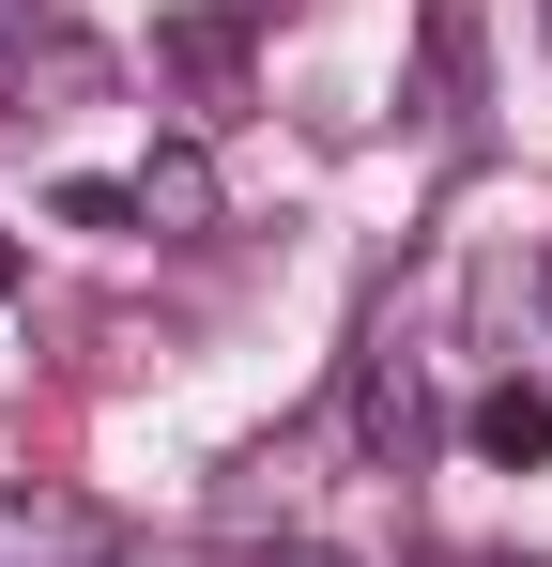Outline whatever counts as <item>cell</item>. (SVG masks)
<instances>
[{
  "label": "cell",
  "instance_id": "5",
  "mask_svg": "<svg viewBox=\"0 0 552 567\" xmlns=\"http://www.w3.org/2000/svg\"><path fill=\"white\" fill-rule=\"evenodd\" d=\"M139 230H170V246H200V230H215V154H200V138L139 154Z\"/></svg>",
  "mask_w": 552,
  "mask_h": 567
},
{
  "label": "cell",
  "instance_id": "13",
  "mask_svg": "<svg viewBox=\"0 0 552 567\" xmlns=\"http://www.w3.org/2000/svg\"><path fill=\"white\" fill-rule=\"evenodd\" d=\"M538 307H552V261H538Z\"/></svg>",
  "mask_w": 552,
  "mask_h": 567
},
{
  "label": "cell",
  "instance_id": "11",
  "mask_svg": "<svg viewBox=\"0 0 552 567\" xmlns=\"http://www.w3.org/2000/svg\"><path fill=\"white\" fill-rule=\"evenodd\" d=\"M262 567H323V553H262Z\"/></svg>",
  "mask_w": 552,
  "mask_h": 567
},
{
  "label": "cell",
  "instance_id": "7",
  "mask_svg": "<svg viewBox=\"0 0 552 567\" xmlns=\"http://www.w3.org/2000/svg\"><path fill=\"white\" fill-rule=\"evenodd\" d=\"M430 107H476V0H430Z\"/></svg>",
  "mask_w": 552,
  "mask_h": 567
},
{
  "label": "cell",
  "instance_id": "14",
  "mask_svg": "<svg viewBox=\"0 0 552 567\" xmlns=\"http://www.w3.org/2000/svg\"><path fill=\"white\" fill-rule=\"evenodd\" d=\"M491 567H522V553H491Z\"/></svg>",
  "mask_w": 552,
  "mask_h": 567
},
{
  "label": "cell",
  "instance_id": "2",
  "mask_svg": "<svg viewBox=\"0 0 552 567\" xmlns=\"http://www.w3.org/2000/svg\"><path fill=\"white\" fill-rule=\"evenodd\" d=\"M338 414H354V445H368L384 475H415V461H430V369H415L399 307H368V338H354V399H338Z\"/></svg>",
  "mask_w": 552,
  "mask_h": 567
},
{
  "label": "cell",
  "instance_id": "8",
  "mask_svg": "<svg viewBox=\"0 0 552 567\" xmlns=\"http://www.w3.org/2000/svg\"><path fill=\"white\" fill-rule=\"evenodd\" d=\"M47 215H62V230H139V185H108V169H62V185H47Z\"/></svg>",
  "mask_w": 552,
  "mask_h": 567
},
{
  "label": "cell",
  "instance_id": "4",
  "mask_svg": "<svg viewBox=\"0 0 552 567\" xmlns=\"http://www.w3.org/2000/svg\"><path fill=\"white\" fill-rule=\"evenodd\" d=\"M154 62L200 93V123H231V107H246V31H231V16H170V31H154Z\"/></svg>",
  "mask_w": 552,
  "mask_h": 567
},
{
  "label": "cell",
  "instance_id": "1",
  "mask_svg": "<svg viewBox=\"0 0 552 567\" xmlns=\"http://www.w3.org/2000/svg\"><path fill=\"white\" fill-rule=\"evenodd\" d=\"M123 506L78 475H0V567H123Z\"/></svg>",
  "mask_w": 552,
  "mask_h": 567
},
{
  "label": "cell",
  "instance_id": "12",
  "mask_svg": "<svg viewBox=\"0 0 552 567\" xmlns=\"http://www.w3.org/2000/svg\"><path fill=\"white\" fill-rule=\"evenodd\" d=\"M415 567H476V553H415Z\"/></svg>",
  "mask_w": 552,
  "mask_h": 567
},
{
  "label": "cell",
  "instance_id": "9",
  "mask_svg": "<svg viewBox=\"0 0 552 567\" xmlns=\"http://www.w3.org/2000/svg\"><path fill=\"white\" fill-rule=\"evenodd\" d=\"M0 47H47V0H0Z\"/></svg>",
  "mask_w": 552,
  "mask_h": 567
},
{
  "label": "cell",
  "instance_id": "6",
  "mask_svg": "<svg viewBox=\"0 0 552 567\" xmlns=\"http://www.w3.org/2000/svg\"><path fill=\"white\" fill-rule=\"evenodd\" d=\"M460 430H476V461H507V475H538V461H552V399H538V383H491Z\"/></svg>",
  "mask_w": 552,
  "mask_h": 567
},
{
  "label": "cell",
  "instance_id": "10",
  "mask_svg": "<svg viewBox=\"0 0 552 567\" xmlns=\"http://www.w3.org/2000/svg\"><path fill=\"white\" fill-rule=\"evenodd\" d=\"M0 307H16V246H0Z\"/></svg>",
  "mask_w": 552,
  "mask_h": 567
},
{
  "label": "cell",
  "instance_id": "3",
  "mask_svg": "<svg viewBox=\"0 0 552 567\" xmlns=\"http://www.w3.org/2000/svg\"><path fill=\"white\" fill-rule=\"evenodd\" d=\"M262 522H307V430L292 445H246L215 475V537H262Z\"/></svg>",
  "mask_w": 552,
  "mask_h": 567
}]
</instances>
